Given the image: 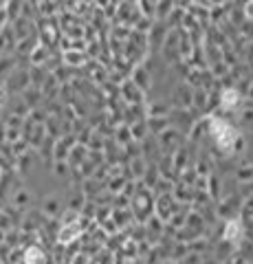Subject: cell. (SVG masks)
<instances>
[{
	"label": "cell",
	"instance_id": "obj_1",
	"mask_svg": "<svg viewBox=\"0 0 253 264\" xmlns=\"http://www.w3.org/2000/svg\"><path fill=\"white\" fill-rule=\"evenodd\" d=\"M211 136H214V141L218 143V148L222 150H234V145H236V141H238V132L236 128L229 124V121H225V119H211Z\"/></svg>",
	"mask_w": 253,
	"mask_h": 264
},
{
	"label": "cell",
	"instance_id": "obj_2",
	"mask_svg": "<svg viewBox=\"0 0 253 264\" xmlns=\"http://www.w3.org/2000/svg\"><path fill=\"white\" fill-rule=\"evenodd\" d=\"M245 236V227H242V222L240 220H229L227 222V227H225V238L229 242H240V238Z\"/></svg>",
	"mask_w": 253,
	"mask_h": 264
},
{
	"label": "cell",
	"instance_id": "obj_3",
	"mask_svg": "<svg viewBox=\"0 0 253 264\" xmlns=\"http://www.w3.org/2000/svg\"><path fill=\"white\" fill-rule=\"evenodd\" d=\"M220 104H222V108L225 110H234L238 104H240V93L234 88H227V90H222V95H220Z\"/></svg>",
	"mask_w": 253,
	"mask_h": 264
},
{
	"label": "cell",
	"instance_id": "obj_4",
	"mask_svg": "<svg viewBox=\"0 0 253 264\" xmlns=\"http://www.w3.org/2000/svg\"><path fill=\"white\" fill-rule=\"evenodd\" d=\"M24 262L27 264H44V253L38 247H29L24 251Z\"/></svg>",
	"mask_w": 253,
	"mask_h": 264
},
{
	"label": "cell",
	"instance_id": "obj_5",
	"mask_svg": "<svg viewBox=\"0 0 253 264\" xmlns=\"http://www.w3.org/2000/svg\"><path fill=\"white\" fill-rule=\"evenodd\" d=\"M77 236H79V222H73V225L64 227V229L60 231V242H70Z\"/></svg>",
	"mask_w": 253,
	"mask_h": 264
}]
</instances>
